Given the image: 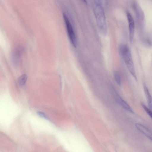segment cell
Returning <instances> with one entry per match:
<instances>
[{"instance_id":"obj_1","label":"cell","mask_w":152,"mask_h":152,"mask_svg":"<svg viewBox=\"0 0 152 152\" xmlns=\"http://www.w3.org/2000/svg\"><path fill=\"white\" fill-rule=\"evenodd\" d=\"M93 11L98 28L100 33L103 36L106 35L107 30L104 8L100 6L95 4Z\"/></svg>"},{"instance_id":"obj_2","label":"cell","mask_w":152,"mask_h":152,"mask_svg":"<svg viewBox=\"0 0 152 152\" xmlns=\"http://www.w3.org/2000/svg\"><path fill=\"white\" fill-rule=\"evenodd\" d=\"M119 51L129 72L135 80H137V77L134 65L128 46L125 44H121L119 47Z\"/></svg>"},{"instance_id":"obj_3","label":"cell","mask_w":152,"mask_h":152,"mask_svg":"<svg viewBox=\"0 0 152 152\" xmlns=\"http://www.w3.org/2000/svg\"><path fill=\"white\" fill-rule=\"evenodd\" d=\"M63 16L70 41L73 47L75 48L77 44V40L72 26L67 15L64 13Z\"/></svg>"},{"instance_id":"obj_4","label":"cell","mask_w":152,"mask_h":152,"mask_svg":"<svg viewBox=\"0 0 152 152\" xmlns=\"http://www.w3.org/2000/svg\"><path fill=\"white\" fill-rule=\"evenodd\" d=\"M112 91L115 100L119 105L128 112L133 113L134 112L132 108L121 97L114 88H112Z\"/></svg>"},{"instance_id":"obj_5","label":"cell","mask_w":152,"mask_h":152,"mask_svg":"<svg viewBox=\"0 0 152 152\" xmlns=\"http://www.w3.org/2000/svg\"><path fill=\"white\" fill-rule=\"evenodd\" d=\"M126 16L129 23V40L131 43L133 39L134 33V23L131 15L129 12L126 13Z\"/></svg>"},{"instance_id":"obj_6","label":"cell","mask_w":152,"mask_h":152,"mask_svg":"<svg viewBox=\"0 0 152 152\" xmlns=\"http://www.w3.org/2000/svg\"><path fill=\"white\" fill-rule=\"evenodd\" d=\"M135 126L139 131L152 141V131H151L140 123H136Z\"/></svg>"},{"instance_id":"obj_7","label":"cell","mask_w":152,"mask_h":152,"mask_svg":"<svg viewBox=\"0 0 152 152\" xmlns=\"http://www.w3.org/2000/svg\"><path fill=\"white\" fill-rule=\"evenodd\" d=\"M143 88L145 94L149 108L152 111V97L150 92L146 86L145 85H143Z\"/></svg>"},{"instance_id":"obj_8","label":"cell","mask_w":152,"mask_h":152,"mask_svg":"<svg viewBox=\"0 0 152 152\" xmlns=\"http://www.w3.org/2000/svg\"><path fill=\"white\" fill-rule=\"evenodd\" d=\"M21 51L19 48L15 49L13 52L12 57L13 61L15 63H18L20 60Z\"/></svg>"},{"instance_id":"obj_9","label":"cell","mask_w":152,"mask_h":152,"mask_svg":"<svg viewBox=\"0 0 152 152\" xmlns=\"http://www.w3.org/2000/svg\"><path fill=\"white\" fill-rule=\"evenodd\" d=\"M27 79V75L26 74H23L19 77L18 80V82L20 86H23L26 83Z\"/></svg>"},{"instance_id":"obj_10","label":"cell","mask_w":152,"mask_h":152,"mask_svg":"<svg viewBox=\"0 0 152 152\" xmlns=\"http://www.w3.org/2000/svg\"><path fill=\"white\" fill-rule=\"evenodd\" d=\"M95 4L100 6L104 8L107 5L110 0H94Z\"/></svg>"},{"instance_id":"obj_11","label":"cell","mask_w":152,"mask_h":152,"mask_svg":"<svg viewBox=\"0 0 152 152\" xmlns=\"http://www.w3.org/2000/svg\"><path fill=\"white\" fill-rule=\"evenodd\" d=\"M115 80L117 84L119 86L121 84V78L118 72H115L114 74Z\"/></svg>"},{"instance_id":"obj_12","label":"cell","mask_w":152,"mask_h":152,"mask_svg":"<svg viewBox=\"0 0 152 152\" xmlns=\"http://www.w3.org/2000/svg\"><path fill=\"white\" fill-rule=\"evenodd\" d=\"M141 105L146 112L152 119V111L143 104L141 103Z\"/></svg>"},{"instance_id":"obj_13","label":"cell","mask_w":152,"mask_h":152,"mask_svg":"<svg viewBox=\"0 0 152 152\" xmlns=\"http://www.w3.org/2000/svg\"><path fill=\"white\" fill-rule=\"evenodd\" d=\"M37 114L40 117L45 118H47V117L45 114L40 111H38L37 112Z\"/></svg>"},{"instance_id":"obj_14","label":"cell","mask_w":152,"mask_h":152,"mask_svg":"<svg viewBox=\"0 0 152 152\" xmlns=\"http://www.w3.org/2000/svg\"><path fill=\"white\" fill-rule=\"evenodd\" d=\"M82 0V1L85 3H86H86H87L86 0Z\"/></svg>"}]
</instances>
